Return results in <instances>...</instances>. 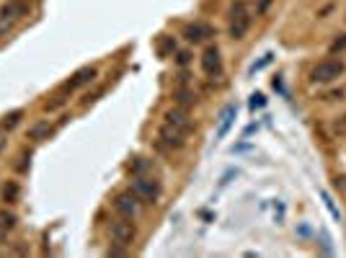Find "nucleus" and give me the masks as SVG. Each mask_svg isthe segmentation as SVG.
<instances>
[{"instance_id": "f257e3e1", "label": "nucleus", "mask_w": 346, "mask_h": 258, "mask_svg": "<svg viewBox=\"0 0 346 258\" xmlns=\"http://www.w3.org/2000/svg\"><path fill=\"white\" fill-rule=\"evenodd\" d=\"M29 13V0H11L0 8V36H6L21 16Z\"/></svg>"}, {"instance_id": "f03ea898", "label": "nucleus", "mask_w": 346, "mask_h": 258, "mask_svg": "<svg viewBox=\"0 0 346 258\" xmlns=\"http://www.w3.org/2000/svg\"><path fill=\"white\" fill-rule=\"evenodd\" d=\"M343 73H346V64H343L341 59H323V62H318L315 68H313L310 80H313V83H333V80H338Z\"/></svg>"}, {"instance_id": "7ed1b4c3", "label": "nucleus", "mask_w": 346, "mask_h": 258, "mask_svg": "<svg viewBox=\"0 0 346 258\" xmlns=\"http://www.w3.org/2000/svg\"><path fill=\"white\" fill-rule=\"evenodd\" d=\"M134 193H137V199H143L145 204H155L158 197H160V183L155 178H148V176H137L134 178Z\"/></svg>"}, {"instance_id": "20e7f679", "label": "nucleus", "mask_w": 346, "mask_h": 258, "mask_svg": "<svg viewBox=\"0 0 346 258\" xmlns=\"http://www.w3.org/2000/svg\"><path fill=\"white\" fill-rule=\"evenodd\" d=\"M251 29V16L246 11L243 3H235L233 11H230V36L233 39H243Z\"/></svg>"}, {"instance_id": "39448f33", "label": "nucleus", "mask_w": 346, "mask_h": 258, "mask_svg": "<svg viewBox=\"0 0 346 258\" xmlns=\"http://www.w3.org/2000/svg\"><path fill=\"white\" fill-rule=\"evenodd\" d=\"M111 240H114V245H121V248H129L132 245V240H134V225L129 222V217H119L111 225Z\"/></svg>"}, {"instance_id": "423d86ee", "label": "nucleus", "mask_w": 346, "mask_h": 258, "mask_svg": "<svg viewBox=\"0 0 346 258\" xmlns=\"http://www.w3.org/2000/svg\"><path fill=\"white\" fill-rule=\"evenodd\" d=\"M201 70L210 75V78H217L222 73V57H220V49L217 47H207L201 52Z\"/></svg>"}, {"instance_id": "0eeeda50", "label": "nucleus", "mask_w": 346, "mask_h": 258, "mask_svg": "<svg viewBox=\"0 0 346 258\" xmlns=\"http://www.w3.org/2000/svg\"><path fill=\"white\" fill-rule=\"evenodd\" d=\"M184 137H186V132H181L178 126H173V124L163 121V126H160V135H158V140H160V145H163L166 150L181 147V145H184Z\"/></svg>"}, {"instance_id": "6e6552de", "label": "nucleus", "mask_w": 346, "mask_h": 258, "mask_svg": "<svg viewBox=\"0 0 346 258\" xmlns=\"http://www.w3.org/2000/svg\"><path fill=\"white\" fill-rule=\"evenodd\" d=\"M96 78H98V70H96V68H91V64H88V68H80V70H75V73H73V78H70V80H67V83L62 85V91H75V88L91 85Z\"/></svg>"}, {"instance_id": "1a4fd4ad", "label": "nucleus", "mask_w": 346, "mask_h": 258, "mask_svg": "<svg viewBox=\"0 0 346 258\" xmlns=\"http://www.w3.org/2000/svg\"><path fill=\"white\" fill-rule=\"evenodd\" d=\"M114 209L121 214V217H134L137 214V193L134 191H124V193H119V197L114 199Z\"/></svg>"}, {"instance_id": "9d476101", "label": "nucleus", "mask_w": 346, "mask_h": 258, "mask_svg": "<svg viewBox=\"0 0 346 258\" xmlns=\"http://www.w3.org/2000/svg\"><path fill=\"white\" fill-rule=\"evenodd\" d=\"M210 36H215V29L210 24H189L184 29V39L191 41V44H199V41L210 39Z\"/></svg>"}, {"instance_id": "9b49d317", "label": "nucleus", "mask_w": 346, "mask_h": 258, "mask_svg": "<svg viewBox=\"0 0 346 258\" xmlns=\"http://www.w3.org/2000/svg\"><path fill=\"white\" fill-rule=\"evenodd\" d=\"M52 135H54V124L49 119H39V121H34L29 126V140H34V142H44Z\"/></svg>"}, {"instance_id": "f8f14e48", "label": "nucleus", "mask_w": 346, "mask_h": 258, "mask_svg": "<svg viewBox=\"0 0 346 258\" xmlns=\"http://www.w3.org/2000/svg\"><path fill=\"white\" fill-rule=\"evenodd\" d=\"M166 121L168 124H173V126H178L181 132H191V119H189V114H186V109H173V111H168L166 114Z\"/></svg>"}, {"instance_id": "ddd939ff", "label": "nucleus", "mask_w": 346, "mask_h": 258, "mask_svg": "<svg viewBox=\"0 0 346 258\" xmlns=\"http://www.w3.org/2000/svg\"><path fill=\"white\" fill-rule=\"evenodd\" d=\"M235 103H230V106H225V111L220 114V126H217V137H225L228 135V129H230V124H233V119H235Z\"/></svg>"}, {"instance_id": "4468645a", "label": "nucleus", "mask_w": 346, "mask_h": 258, "mask_svg": "<svg viewBox=\"0 0 346 258\" xmlns=\"http://www.w3.org/2000/svg\"><path fill=\"white\" fill-rule=\"evenodd\" d=\"M21 119H24V109H16V111H11V114H6L3 119H0V126L11 132V129H16V126H18V121H21Z\"/></svg>"}, {"instance_id": "2eb2a0df", "label": "nucleus", "mask_w": 346, "mask_h": 258, "mask_svg": "<svg viewBox=\"0 0 346 258\" xmlns=\"http://www.w3.org/2000/svg\"><path fill=\"white\" fill-rule=\"evenodd\" d=\"M18 193H21L18 183H16V181H8V183L3 186V202H8V204L18 202Z\"/></svg>"}, {"instance_id": "dca6fc26", "label": "nucleus", "mask_w": 346, "mask_h": 258, "mask_svg": "<svg viewBox=\"0 0 346 258\" xmlns=\"http://www.w3.org/2000/svg\"><path fill=\"white\" fill-rule=\"evenodd\" d=\"M16 214L13 212H0V227H6V230H13L16 227Z\"/></svg>"}, {"instance_id": "f3484780", "label": "nucleus", "mask_w": 346, "mask_h": 258, "mask_svg": "<svg viewBox=\"0 0 346 258\" xmlns=\"http://www.w3.org/2000/svg\"><path fill=\"white\" fill-rule=\"evenodd\" d=\"M343 49H346V34H338V36L331 41L328 52H331V54H338V52H343Z\"/></svg>"}, {"instance_id": "a211bd4d", "label": "nucleus", "mask_w": 346, "mask_h": 258, "mask_svg": "<svg viewBox=\"0 0 346 258\" xmlns=\"http://www.w3.org/2000/svg\"><path fill=\"white\" fill-rule=\"evenodd\" d=\"M333 132L341 135V137H346V116H341V119L333 121Z\"/></svg>"}, {"instance_id": "6ab92c4d", "label": "nucleus", "mask_w": 346, "mask_h": 258, "mask_svg": "<svg viewBox=\"0 0 346 258\" xmlns=\"http://www.w3.org/2000/svg\"><path fill=\"white\" fill-rule=\"evenodd\" d=\"M271 3L274 0H256V13H266L271 8Z\"/></svg>"}, {"instance_id": "aec40b11", "label": "nucleus", "mask_w": 346, "mask_h": 258, "mask_svg": "<svg viewBox=\"0 0 346 258\" xmlns=\"http://www.w3.org/2000/svg\"><path fill=\"white\" fill-rule=\"evenodd\" d=\"M171 49H176V44H173V41H168V39H166V41H160V47H158L160 57H166V54H168Z\"/></svg>"}, {"instance_id": "412c9836", "label": "nucleus", "mask_w": 346, "mask_h": 258, "mask_svg": "<svg viewBox=\"0 0 346 258\" xmlns=\"http://www.w3.org/2000/svg\"><path fill=\"white\" fill-rule=\"evenodd\" d=\"M263 103H266V101H263L261 93H253V96H251V109H261Z\"/></svg>"}, {"instance_id": "4be33fe9", "label": "nucleus", "mask_w": 346, "mask_h": 258, "mask_svg": "<svg viewBox=\"0 0 346 258\" xmlns=\"http://www.w3.org/2000/svg\"><path fill=\"white\" fill-rule=\"evenodd\" d=\"M323 202H325V207H328V212H331V214H333V217L338 220V209L333 207V202H331V197H328V193H323Z\"/></svg>"}, {"instance_id": "5701e85b", "label": "nucleus", "mask_w": 346, "mask_h": 258, "mask_svg": "<svg viewBox=\"0 0 346 258\" xmlns=\"http://www.w3.org/2000/svg\"><path fill=\"white\" fill-rule=\"evenodd\" d=\"M325 98H331V101H333V98H343V91H341V88H338V91H331Z\"/></svg>"}, {"instance_id": "b1692460", "label": "nucleus", "mask_w": 346, "mask_h": 258, "mask_svg": "<svg viewBox=\"0 0 346 258\" xmlns=\"http://www.w3.org/2000/svg\"><path fill=\"white\" fill-rule=\"evenodd\" d=\"M6 240H8V230H6V227H0V245H3Z\"/></svg>"}, {"instance_id": "393cba45", "label": "nucleus", "mask_w": 346, "mask_h": 258, "mask_svg": "<svg viewBox=\"0 0 346 258\" xmlns=\"http://www.w3.org/2000/svg\"><path fill=\"white\" fill-rule=\"evenodd\" d=\"M178 62L186 64V62H189V52H178Z\"/></svg>"}, {"instance_id": "a878e982", "label": "nucleus", "mask_w": 346, "mask_h": 258, "mask_svg": "<svg viewBox=\"0 0 346 258\" xmlns=\"http://www.w3.org/2000/svg\"><path fill=\"white\" fill-rule=\"evenodd\" d=\"M3 147H6V137H3V135H0V150H3Z\"/></svg>"}]
</instances>
